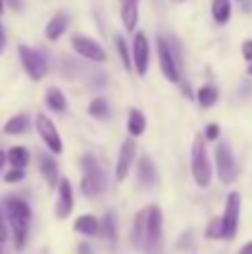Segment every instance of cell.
<instances>
[{
  "instance_id": "obj_13",
  "label": "cell",
  "mask_w": 252,
  "mask_h": 254,
  "mask_svg": "<svg viewBox=\"0 0 252 254\" xmlns=\"http://www.w3.org/2000/svg\"><path fill=\"white\" fill-rule=\"evenodd\" d=\"M74 210V190L67 179H61L58 183V198H56V216L58 219H67Z\"/></svg>"
},
{
  "instance_id": "obj_35",
  "label": "cell",
  "mask_w": 252,
  "mask_h": 254,
  "mask_svg": "<svg viewBox=\"0 0 252 254\" xmlns=\"http://www.w3.org/2000/svg\"><path fill=\"white\" fill-rule=\"evenodd\" d=\"M4 2H7L11 9H16V11L20 9V0H4Z\"/></svg>"
},
{
  "instance_id": "obj_12",
  "label": "cell",
  "mask_w": 252,
  "mask_h": 254,
  "mask_svg": "<svg viewBox=\"0 0 252 254\" xmlns=\"http://www.w3.org/2000/svg\"><path fill=\"white\" fill-rule=\"evenodd\" d=\"M134 158H136V140L129 136V138H125L123 143H121V149H119V158H116V181L119 183H123L125 176H127L129 167H132Z\"/></svg>"
},
{
  "instance_id": "obj_36",
  "label": "cell",
  "mask_w": 252,
  "mask_h": 254,
  "mask_svg": "<svg viewBox=\"0 0 252 254\" xmlns=\"http://www.w3.org/2000/svg\"><path fill=\"white\" fill-rule=\"evenodd\" d=\"M239 254H252V241H250V243H246V246L239 250Z\"/></svg>"
},
{
  "instance_id": "obj_22",
  "label": "cell",
  "mask_w": 252,
  "mask_h": 254,
  "mask_svg": "<svg viewBox=\"0 0 252 254\" xmlns=\"http://www.w3.org/2000/svg\"><path fill=\"white\" fill-rule=\"evenodd\" d=\"M232 16L230 0H212V18L217 25H226Z\"/></svg>"
},
{
  "instance_id": "obj_10",
  "label": "cell",
  "mask_w": 252,
  "mask_h": 254,
  "mask_svg": "<svg viewBox=\"0 0 252 254\" xmlns=\"http://www.w3.org/2000/svg\"><path fill=\"white\" fill-rule=\"evenodd\" d=\"M71 49H74L78 56L87 58L89 63H105L107 54L103 49V45L98 40L89 38V36H74L71 38Z\"/></svg>"
},
{
  "instance_id": "obj_30",
  "label": "cell",
  "mask_w": 252,
  "mask_h": 254,
  "mask_svg": "<svg viewBox=\"0 0 252 254\" xmlns=\"http://www.w3.org/2000/svg\"><path fill=\"white\" fill-rule=\"evenodd\" d=\"M219 136H221V127H219L217 123H210L208 127H205V140H217Z\"/></svg>"
},
{
  "instance_id": "obj_21",
  "label": "cell",
  "mask_w": 252,
  "mask_h": 254,
  "mask_svg": "<svg viewBox=\"0 0 252 254\" xmlns=\"http://www.w3.org/2000/svg\"><path fill=\"white\" fill-rule=\"evenodd\" d=\"M45 103L52 112H65L67 110V98L58 87H49L45 92Z\"/></svg>"
},
{
  "instance_id": "obj_37",
  "label": "cell",
  "mask_w": 252,
  "mask_h": 254,
  "mask_svg": "<svg viewBox=\"0 0 252 254\" xmlns=\"http://www.w3.org/2000/svg\"><path fill=\"white\" fill-rule=\"evenodd\" d=\"M78 252H80V254H92V250H89V246H87V243H80Z\"/></svg>"
},
{
  "instance_id": "obj_3",
  "label": "cell",
  "mask_w": 252,
  "mask_h": 254,
  "mask_svg": "<svg viewBox=\"0 0 252 254\" xmlns=\"http://www.w3.org/2000/svg\"><path fill=\"white\" fill-rule=\"evenodd\" d=\"M80 167H83V179H80L83 194L85 196H98L105 190V172H103L101 163L92 154H85L80 158Z\"/></svg>"
},
{
  "instance_id": "obj_6",
  "label": "cell",
  "mask_w": 252,
  "mask_h": 254,
  "mask_svg": "<svg viewBox=\"0 0 252 254\" xmlns=\"http://www.w3.org/2000/svg\"><path fill=\"white\" fill-rule=\"evenodd\" d=\"M18 56H20V63L25 67L27 76L31 80H43L45 74H47V61L45 56L38 52V49H31L27 45H20L18 47Z\"/></svg>"
},
{
  "instance_id": "obj_33",
  "label": "cell",
  "mask_w": 252,
  "mask_h": 254,
  "mask_svg": "<svg viewBox=\"0 0 252 254\" xmlns=\"http://www.w3.org/2000/svg\"><path fill=\"white\" fill-rule=\"evenodd\" d=\"M9 239V230H7V225H4V219L0 216V243H4Z\"/></svg>"
},
{
  "instance_id": "obj_5",
  "label": "cell",
  "mask_w": 252,
  "mask_h": 254,
  "mask_svg": "<svg viewBox=\"0 0 252 254\" xmlns=\"http://www.w3.org/2000/svg\"><path fill=\"white\" fill-rule=\"evenodd\" d=\"M156 52H159V67L170 83H181V63L174 54L172 45L165 38H156Z\"/></svg>"
},
{
  "instance_id": "obj_25",
  "label": "cell",
  "mask_w": 252,
  "mask_h": 254,
  "mask_svg": "<svg viewBox=\"0 0 252 254\" xmlns=\"http://www.w3.org/2000/svg\"><path fill=\"white\" fill-rule=\"evenodd\" d=\"M114 43H116V49H119V56H121V63H123V67H125L127 71H132V69H134L132 47H129V45L125 43V36H116Z\"/></svg>"
},
{
  "instance_id": "obj_14",
  "label": "cell",
  "mask_w": 252,
  "mask_h": 254,
  "mask_svg": "<svg viewBox=\"0 0 252 254\" xmlns=\"http://www.w3.org/2000/svg\"><path fill=\"white\" fill-rule=\"evenodd\" d=\"M136 176H138V183L143 188H150V185L156 183V165L147 154H143L136 163Z\"/></svg>"
},
{
  "instance_id": "obj_38",
  "label": "cell",
  "mask_w": 252,
  "mask_h": 254,
  "mask_svg": "<svg viewBox=\"0 0 252 254\" xmlns=\"http://www.w3.org/2000/svg\"><path fill=\"white\" fill-rule=\"evenodd\" d=\"M2 9H4V0H0V13H2Z\"/></svg>"
},
{
  "instance_id": "obj_34",
  "label": "cell",
  "mask_w": 252,
  "mask_h": 254,
  "mask_svg": "<svg viewBox=\"0 0 252 254\" xmlns=\"http://www.w3.org/2000/svg\"><path fill=\"white\" fill-rule=\"evenodd\" d=\"M4 45H7V36H4V29H2V25H0V54L4 52Z\"/></svg>"
},
{
  "instance_id": "obj_15",
  "label": "cell",
  "mask_w": 252,
  "mask_h": 254,
  "mask_svg": "<svg viewBox=\"0 0 252 254\" xmlns=\"http://www.w3.org/2000/svg\"><path fill=\"white\" fill-rule=\"evenodd\" d=\"M67 27H69V16H67L65 11L54 13V18L47 22V27H45V38L47 40H58L67 31Z\"/></svg>"
},
{
  "instance_id": "obj_18",
  "label": "cell",
  "mask_w": 252,
  "mask_h": 254,
  "mask_svg": "<svg viewBox=\"0 0 252 254\" xmlns=\"http://www.w3.org/2000/svg\"><path fill=\"white\" fill-rule=\"evenodd\" d=\"M74 230L78 234H85V237H96V234L101 232V223H98L96 216L83 214V216H78V219H76Z\"/></svg>"
},
{
  "instance_id": "obj_19",
  "label": "cell",
  "mask_w": 252,
  "mask_h": 254,
  "mask_svg": "<svg viewBox=\"0 0 252 254\" xmlns=\"http://www.w3.org/2000/svg\"><path fill=\"white\" fill-rule=\"evenodd\" d=\"M145 129H147L145 114H143L141 110H136V107H132L129 114H127V131H129V136L136 138V136H141Z\"/></svg>"
},
{
  "instance_id": "obj_8",
  "label": "cell",
  "mask_w": 252,
  "mask_h": 254,
  "mask_svg": "<svg viewBox=\"0 0 252 254\" xmlns=\"http://www.w3.org/2000/svg\"><path fill=\"white\" fill-rule=\"evenodd\" d=\"M36 129H38V136L43 138V143L49 147L52 154H63V138H61V131L58 127L54 125V121L49 119L47 114H36Z\"/></svg>"
},
{
  "instance_id": "obj_40",
  "label": "cell",
  "mask_w": 252,
  "mask_h": 254,
  "mask_svg": "<svg viewBox=\"0 0 252 254\" xmlns=\"http://www.w3.org/2000/svg\"><path fill=\"white\" fill-rule=\"evenodd\" d=\"M174 2H186V0H174Z\"/></svg>"
},
{
  "instance_id": "obj_28",
  "label": "cell",
  "mask_w": 252,
  "mask_h": 254,
  "mask_svg": "<svg viewBox=\"0 0 252 254\" xmlns=\"http://www.w3.org/2000/svg\"><path fill=\"white\" fill-rule=\"evenodd\" d=\"M89 116H94L98 121L110 119V103H107V98H94L89 103Z\"/></svg>"
},
{
  "instance_id": "obj_1",
  "label": "cell",
  "mask_w": 252,
  "mask_h": 254,
  "mask_svg": "<svg viewBox=\"0 0 252 254\" xmlns=\"http://www.w3.org/2000/svg\"><path fill=\"white\" fill-rule=\"evenodd\" d=\"M4 207H7L9 225H11V230H13V243H16L18 250H22L27 243V234H29L31 210L22 198H7Z\"/></svg>"
},
{
  "instance_id": "obj_24",
  "label": "cell",
  "mask_w": 252,
  "mask_h": 254,
  "mask_svg": "<svg viewBox=\"0 0 252 254\" xmlns=\"http://www.w3.org/2000/svg\"><path fill=\"white\" fill-rule=\"evenodd\" d=\"M132 243L136 248H145V210L134 216V230H132Z\"/></svg>"
},
{
  "instance_id": "obj_16",
  "label": "cell",
  "mask_w": 252,
  "mask_h": 254,
  "mask_svg": "<svg viewBox=\"0 0 252 254\" xmlns=\"http://www.w3.org/2000/svg\"><path fill=\"white\" fill-rule=\"evenodd\" d=\"M138 4H141V0H121V20H123V25L127 31L136 29Z\"/></svg>"
},
{
  "instance_id": "obj_39",
  "label": "cell",
  "mask_w": 252,
  "mask_h": 254,
  "mask_svg": "<svg viewBox=\"0 0 252 254\" xmlns=\"http://www.w3.org/2000/svg\"><path fill=\"white\" fill-rule=\"evenodd\" d=\"M248 74L252 76V63H250V67H248Z\"/></svg>"
},
{
  "instance_id": "obj_32",
  "label": "cell",
  "mask_w": 252,
  "mask_h": 254,
  "mask_svg": "<svg viewBox=\"0 0 252 254\" xmlns=\"http://www.w3.org/2000/svg\"><path fill=\"white\" fill-rule=\"evenodd\" d=\"M241 56H244L246 63H252V38L244 40V45H241Z\"/></svg>"
},
{
  "instance_id": "obj_17",
  "label": "cell",
  "mask_w": 252,
  "mask_h": 254,
  "mask_svg": "<svg viewBox=\"0 0 252 254\" xmlns=\"http://www.w3.org/2000/svg\"><path fill=\"white\" fill-rule=\"evenodd\" d=\"M38 167H40V174H43V179L47 181V185H58L61 183V179H58V165L56 161H54L52 154H40L38 156Z\"/></svg>"
},
{
  "instance_id": "obj_11",
  "label": "cell",
  "mask_w": 252,
  "mask_h": 254,
  "mask_svg": "<svg viewBox=\"0 0 252 254\" xmlns=\"http://www.w3.org/2000/svg\"><path fill=\"white\" fill-rule=\"evenodd\" d=\"M132 61H134V71L138 76L147 74V65H150V40L143 31L134 34V43H132Z\"/></svg>"
},
{
  "instance_id": "obj_20",
  "label": "cell",
  "mask_w": 252,
  "mask_h": 254,
  "mask_svg": "<svg viewBox=\"0 0 252 254\" xmlns=\"http://www.w3.org/2000/svg\"><path fill=\"white\" fill-rule=\"evenodd\" d=\"M196 101H199V105L203 110H210L219 101V87L217 85H201L199 92H196Z\"/></svg>"
},
{
  "instance_id": "obj_27",
  "label": "cell",
  "mask_w": 252,
  "mask_h": 254,
  "mask_svg": "<svg viewBox=\"0 0 252 254\" xmlns=\"http://www.w3.org/2000/svg\"><path fill=\"white\" fill-rule=\"evenodd\" d=\"M27 127H29V121H27L25 114H16L11 116V119L4 123V134H22V131H27Z\"/></svg>"
},
{
  "instance_id": "obj_26",
  "label": "cell",
  "mask_w": 252,
  "mask_h": 254,
  "mask_svg": "<svg viewBox=\"0 0 252 254\" xmlns=\"http://www.w3.org/2000/svg\"><path fill=\"white\" fill-rule=\"evenodd\" d=\"M103 234H105V239L110 241V246L114 248L116 246V239H119V232H116V214L114 212H107L105 216H103Z\"/></svg>"
},
{
  "instance_id": "obj_29",
  "label": "cell",
  "mask_w": 252,
  "mask_h": 254,
  "mask_svg": "<svg viewBox=\"0 0 252 254\" xmlns=\"http://www.w3.org/2000/svg\"><path fill=\"white\" fill-rule=\"evenodd\" d=\"M205 237L208 239H223V221L221 219H212L208 223V230H205Z\"/></svg>"
},
{
  "instance_id": "obj_9",
  "label": "cell",
  "mask_w": 252,
  "mask_h": 254,
  "mask_svg": "<svg viewBox=\"0 0 252 254\" xmlns=\"http://www.w3.org/2000/svg\"><path fill=\"white\" fill-rule=\"evenodd\" d=\"M239 212H241V196L239 192H230L226 198V210H223V239H235L239 228Z\"/></svg>"
},
{
  "instance_id": "obj_31",
  "label": "cell",
  "mask_w": 252,
  "mask_h": 254,
  "mask_svg": "<svg viewBox=\"0 0 252 254\" xmlns=\"http://www.w3.org/2000/svg\"><path fill=\"white\" fill-rule=\"evenodd\" d=\"M22 179H25V172L16 170V167H13L11 172H7V174H4V181H7V183H18V181H22Z\"/></svg>"
},
{
  "instance_id": "obj_23",
  "label": "cell",
  "mask_w": 252,
  "mask_h": 254,
  "mask_svg": "<svg viewBox=\"0 0 252 254\" xmlns=\"http://www.w3.org/2000/svg\"><path fill=\"white\" fill-rule=\"evenodd\" d=\"M7 161L11 163L16 170H25V165L29 163V149L22 147V145H16L7 152Z\"/></svg>"
},
{
  "instance_id": "obj_4",
  "label": "cell",
  "mask_w": 252,
  "mask_h": 254,
  "mask_svg": "<svg viewBox=\"0 0 252 254\" xmlns=\"http://www.w3.org/2000/svg\"><path fill=\"white\" fill-rule=\"evenodd\" d=\"M161 239H163V212L159 205L145 207V252L161 254Z\"/></svg>"
},
{
  "instance_id": "obj_2",
  "label": "cell",
  "mask_w": 252,
  "mask_h": 254,
  "mask_svg": "<svg viewBox=\"0 0 252 254\" xmlns=\"http://www.w3.org/2000/svg\"><path fill=\"white\" fill-rule=\"evenodd\" d=\"M190 170L194 183L199 188H208L210 181H212V165H210L208 147H205V136H194V140H192Z\"/></svg>"
},
{
  "instance_id": "obj_7",
  "label": "cell",
  "mask_w": 252,
  "mask_h": 254,
  "mask_svg": "<svg viewBox=\"0 0 252 254\" xmlns=\"http://www.w3.org/2000/svg\"><path fill=\"white\" fill-rule=\"evenodd\" d=\"M214 165H217L219 181H221L223 185H230L232 181L237 179V161H235V154H232V149L228 147L226 143H219V145H217V152H214Z\"/></svg>"
}]
</instances>
